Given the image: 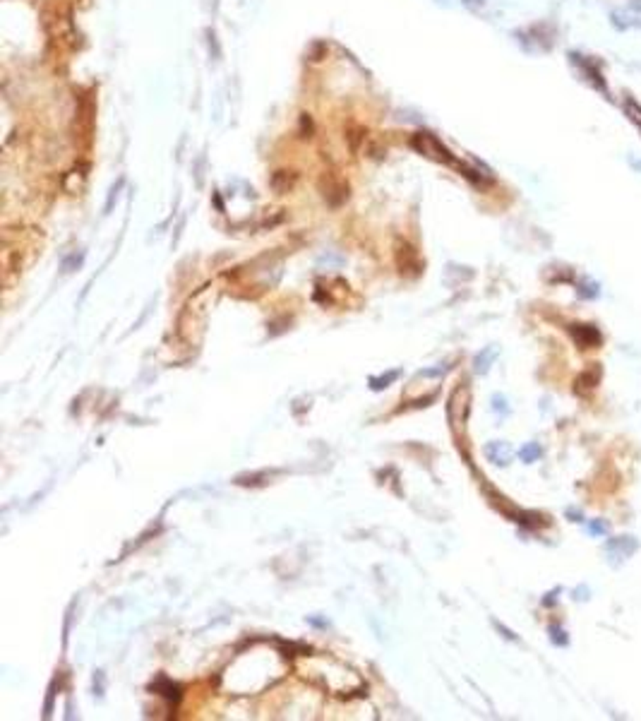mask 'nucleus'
I'll list each match as a JSON object with an SVG mask.
<instances>
[{"label":"nucleus","mask_w":641,"mask_h":721,"mask_svg":"<svg viewBox=\"0 0 641 721\" xmlns=\"http://www.w3.org/2000/svg\"><path fill=\"white\" fill-rule=\"evenodd\" d=\"M538 454H540V447H536V445H531V447H528V449H524V452H521V457H524V459H536V457H538Z\"/></svg>","instance_id":"2"},{"label":"nucleus","mask_w":641,"mask_h":721,"mask_svg":"<svg viewBox=\"0 0 641 721\" xmlns=\"http://www.w3.org/2000/svg\"><path fill=\"white\" fill-rule=\"evenodd\" d=\"M593 532H605V524H593Z\"/></svg>","instance_id":"3"},{"label":"nucleus","mask_w":641,"mask_h":721,"mask_svg":"<svg viewBox=\"0 0 641 721\" xmlns=\"http://www.w3.org/2000/svg\"><path fill=\"white\" fill-rule=\"evenodd\" d=\"M625 114L630 116L632 121L641 128V106H639L637 101H634V99H630V96L625 99Z\"/></svg>","instance_id":"1"}]
</instances>
